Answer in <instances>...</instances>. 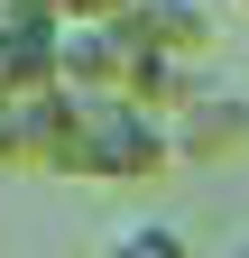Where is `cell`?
<instances>
[{"mask_svg": "<svg viewBox=\"0 0 249 258\" xmlns=\"http://www.w3.org/2000/svg\"><path fill=\"white\" fill-rule=\"evenodd\" d=\"M231 258H249V240H240V249H231Z\"/></svg>", "mask_w": 249, "mask_h": 258, "instance_id": "cell-6", "label": "cell"}, {"mask_svg": "<svg viewBox=\"0 0 249 258\" xmlns=\"http://www.w3.org/2000/svg\"><path fill=\"white\" fill-rule=\"evenodd\" d=\"M55 10H65V28H120L139 0H55Z\"/></svg>", "mask_w": 249, "mask_h": 258, "instance_id": "cell-5", "label": "cell"}, {"mask_svg": "<svg viewBox=\"0 0 249 258\" xmlns=\"http://www.w3.org/2000/svg\"><path fill=\"white\" fill-rule=\"evenodd\" d=\"M102 258H194V249H184V231H175V221H130V231H120Z\"/></svg>", "mask_w": 249, "mask_h": 258, "instance_id": "cell-4", "label": "cell"}, {"mask_svg": "<svg viewBox=\"0 0 249 258\" xmlns=\"http://www.w3.org/2000/svg\"><path fill=\"white\" fill-rule=\"evenodd\" d=\"M175 157H231V148H249V92H212V83H194L175 102Z\"/></svg>", "mask_w": 249, "mask_h": 258, "instance_id": "cell-3", "label": "cell"}, {"mask_svg": "<svg viewBox=\"0 0 249 258\" xmlns=\"http://www.w3.org/2000/svg\"><path fill=\"white\" fill-rule=\"evenodd\" d=\"M240 10H249V0H240Z\"/></svg>", "mask_w": 249, "mask_h": 258, "instance_id": "cell-7", "label": "cell"}, {"mask_svg": "<svg viewBox=\"0 0 249 258\" xmlns=\"http://www.w3.org/2000/svg\"><path fill=\"white\" fill-rule=\"evenodd\" d=\"M175 166V129L166 111L130 102V92H65L46 129V166L37 175H83V184H148Z\"/></svg>", "mask_w": 249, "mask_h": 258, "instance_id": "cell-1", "label": "cell"}, {"mask_svg": "<svg viewBox=\"0 0 249 258\" xmlns=\"http://www.w3.org/2000/svg\"><path fill=\"white\" fill-rule=\"evenodd\" d=\"M120 28H130L157 64H175V74H203V55L222 46V10H212V0H139Z\"/></svg>", "mask_w": 249, "mask_h": 258, "instance_id": "cell-2", "label": "cell"}]
</instances>
